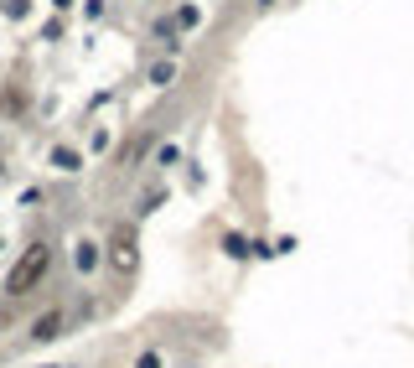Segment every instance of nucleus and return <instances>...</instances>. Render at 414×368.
<instances>
[{
    "label": "nucleus",
    "mask_w": 414,
    "mask_h": 368,
    "mask_svg": "<svg viewBox=\"0 0 414 368\" xmlns=\"http://www.w3.org/2000/svg\"><path fill=\"white\" fill-rule=\"evenodd\" d=\"M47 265H52V249H47V244H31V249L16 260V270L5 275V296H26V291L47 275Z\"/></svg>",
    "instance_id": "nucleus-1"
},
{
    "label": "nucleus",
    "mask_w": 414,
    "mask_h": 368,
    "mask_svg": "<svg viewBox=\"0 0 414 368\" xmlns=\"http://www.w3.org/2000/svg\"><path fill=\"white\" fill-rule=\"evenodd\" d=\"M114 265L119 270H135V234L130 228H114Z\"/></svg>",
    "instance_id": "nucleus-2"
},
{
    "label": "nucleus",
    "mask_w": 414,
    "mask_h": 368,
    "mask_svg": "<svg viewBox=\"0 0 414 368\" xmlns=\"http://www.w3.org/2000/svg\"><path fill=\"white\" fill-rule=\"evenodd\" d=\"M57 332H62V311H47V317H36V327H31V343H52Z\"/></svg>",
    "instance_id": "nucleus-3"
},
{
    "label": "nucleus",
    "mask_w": 414,
    "mask_h": 368,
    "mask_svg": "<svg viewBox=\"0 0 414 368\" xmlns=\"http://www.w3.org/2000/svg\"><path fill=\"white\" fill-rule=\"evenodd\" d=\"M73 265H78V270L88 275V270L99 265V244H88V238H83V244H78V254H73Z\"/></svg>",
    "instance_id": "nucleus-4"
},
{
    "label": "nucleus",
    "mask_w": 414,
    "mask_h": 368,
    "mask_svg": "<svg viewBox=\"0 0 414 368\" xmlns=\"http://www.w3.org/2000/svg\"><path fill=\"white\" fill-rule=\"evenodd\" d=\"M52 167H57V171H78V167H83V156L68 151V145H57V151H52Z\"/></svg>",
    "instance_id": "nucleus-5"
},
{
    "label": "nucleus",
    "mask_w": 414,
    "mask_h": 368,
    "mask_svg": "<svg viewBox=\"0 0 414 368\" xmlns=\"http://www.w3.org/2000/svg\"><path fill=\"white\" fill-rule=\"evenodd\" d=\"M171 78H177V68H171V62H155V68H151V84H171Z\"/></svg>",
    "instance_id": "nucleus-6"
},
{
    "label": "nucleus",
    "mask_w": 414,
    "mask_h": 368,
    "mask_svg": "<svg viewBox=\"0 0 414 368\" xmlns=\"http://www.w3.org/2000/svg\"><path fill=\"white\" fill-rule=\"evenodd\" d=\"M177 21H181V26H197V21H202V11H197V5H181Z\"/></svg>",
    "instance_id": "nucleus-7"
},
{
    "label": "nucleus",
    "mask_w": 414,
    "mask_h": 368,
    "mask_svg": "<svg viewBox=\"0 0 414 368\" xmlns=\"http://www.w3.org/2000/svg\"><path fill=\"white\" fill-rule=\"evenodd\" d=\"M135 368H161V353H140V363Z\"/></svg>",
    "instance_id": "nucleus-8"
},
{
    "label": "nucleus",
    "mask_w": 414,
    "mask_h": 368,
    "mask_svg": "<svg viewBox=\"0 0 414 368\" xmlns=\"http://www.w3.org/2000/svg\"><path fill=\"white\" fill-rule=\"evenodd\" d=\"M52 5H62V11H68V5H73V0H52Z\"/></svg>",
    "instance_id": "nucleus-9"
}]
</instances>
